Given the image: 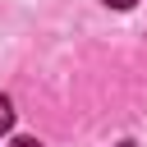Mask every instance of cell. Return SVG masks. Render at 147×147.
<instances>
[{
	"label": "cell",
	"instance_id": "1",
	"mask_svg": "<svg viewBox=\"0 0 147 147\" xmlns=\"http://www.w3.org/2000/svg\"><path fill=\"white\" fill-rule=\"evenodd\" d=\"M14 129V106H9V96H0V133H9Z\"/></svg>",
	"mask_w": 147,
	"mask_h": 147
},
{
	"label": "cell",
	"instance_id": "2",
	"mask_svg": "<svg viewBox=\"0 0 147 147\" xmlns=\"http://www.w3.org/2000/svg\"><path fill=\"white\" fill-rule=\"evenodd\" d=\"M9 147H41V142H37V138H14Z\"/></svg>",
	"mask_w": 147,
	"mask_h": 147
},
{
	"label": "cell",
	"instance_id": "3",
	"mask_svg": "<svg viewBox=\"0 0 147 147\" xmlns=\"http://www.w3.org/2000/svg\"><path fill=\"white\" fill-rule=\"evenodd\" d=\"M110 9H129V5H138V0H106Z\"/></svg>",
	"mask_w": 147,
	"mask_h": 147
}]
</instances>
